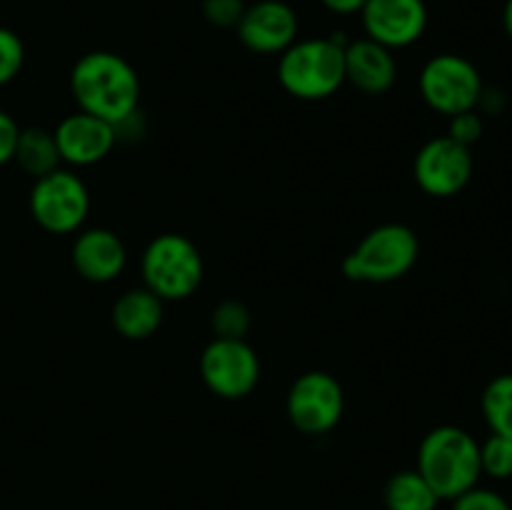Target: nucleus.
<instances>
[{
  "label": "nucleus",
  "instance_id": "5",
  "mask_svg": "<svg viewBox=\"0 0 512 510\" xmlns=\"http://www.w3.org/2000/svg\"><path fill=\"white\" fill-rule=\"evenodd\" d=\"M145 288L160 300L190 298L203 283V255L185 235L163 233L150 240L143 253Z\"/></svg>",
  "mask_w": 512,
  "mask_h": 510
},
{
  "label": "nucleus",
  "instance_id": "26",
  "mask_svg": "<svg viewBox=\"0 0 512 510\" xmlns=\"http://www.w3.org/2000/svg\"><path fill=\"white\" fill-rule=\"evenodd\" d=\"M20 125L15 118L5 110H0V165L10 163L15 158V148H18Z\"/></svg>",
  "mask_w": 512,
  "mask_h": 510
},
{
  "label": "nucleus",
  "instance_id": "11",
  "mask_svg": "<svg viewBox=\"0 0 512 510\" xmlns=\"http://www.w3.org/2000/svg\"><path fill=\"white\" fill-rule=\"evenodd\" d=\"M365 38L385 48H408L428 28V8L423 0H365Z\"/></svg>",
  "mask_w": 512,
  "mask_h": 510
},
{
  "label": "nucleus",
  "instance_id": "23",
  "mask_svg": "<svg viewBox=\"0 0 512 510\" xmlns=\"http://www.w3.org/2000/svg\"><path fill=\"white\" fill-rule=\"evenodd\" d=\"M450 503H453L450 510H512L510 500L503 493L493 488H480V485L465 490L463 495H458Z\"/></svg>",
  "mask_w": 512,
  "mask_h": 510
},
{
  "label": "nucleus",
  "instance_id": "19",
  "mask_svg": "<svg viewBox=\"0 0 512 510\" xmlns=\"http://www.w3.org/2000/svg\"><path fill=\"white\" fill-rule=\"evenodd\" d=\"M480 408L490 433L512 438V373L498 375L485 385Z\"/></svg>",
  "mask_w": 512,
  "mask_h": 510
},
{
  "label": "nucleus",
  "instance_id": "4",
  "mask_svg": "<svg viewBox=\"0 0 512 510\" xmlns=\"http://www.w3.org/2000/svg\"><path fill=\"white\" fill-rule=\"evenodd\" d=\"M418 235L400 223L370 230L343 260V275L355 283H393L418 263Z\"/></svg>",
  "mask_w": 512,
  "mask_h": 510
},
{
  "label": "nucleus",
  "instance_id": "2",
  "mask_svg": "<svg viewBox=\"0 0 512 510\" xmlns=\"http://www.w3.org/2000/svg\"><path fill=\"white\" fill-rule=\"evenodd\" d=\"M418 470L440 500H455L475 488L483 475L480 443L458 425H440L418 448Z\"/></svg>",
  "mask_w": 512,
  "mask_h": 510
},
{
  "label": "nucleus",
  "instance_id": "14",
  "mask_svg": "<svg viewBox=\"0 0 512 510\" xmlns=\"http://www.w3.org/2000/svg\"><path fill=\"white\" fill-rule=\"evenodd\" d=\"M73 265L80 278L90 283H110L118 278L125 268V245L113 230L90 228L75 238L73 243Z\"/></svg>",
  "mask_w": 512,
  "mask_h": 510
},
{
  "label": "nucleus",
  "instance_id": "21",
  "mask_svg": "<svg viewBox=\"0 0 512 510\" xmlns=\"http://www.w3.org/2000/svg\"><path fill=\"white\" fill-rule=\"evenodd\" d=\"M210 323H213L215 338L245 340V333L250 330V310L240 300H223L213 310Z\"/></svg>",
  "mask_w": 512,
  "mask_h": 510
},
{
  "label": "nucleus",
  "instance_id": "27",
  "mask_svg": "<svg viewBox=\"0 0 512 510\" xmlns=\"http://www.w3.org/2000/svg\"><path fill=\"white\" fill-rule=\"evenodd\" d=\"M323 5L330 10V13L350 15V13H360L365 0H323Z\"/></svg>",
  "mask_w": 512,
  "mask_h": 510
},
{
  "label": "nucleus",
  "instance_id": "8",
  "mask_svg": "<svg viewBox=\"0 0 512 510\" xmlns=\"http://www.w3.org/2000/svg\"><path fill=\"white\" fill-rule=\"evenodd\" d=\"M285 410H288L290 423L300 433H330L340 423V418H343V388L335 380V375L323 373V370H310V373H303L290 385Z\"/></svg>",
  "mask_w": 512,
  "mask_h": 510
},
{
  "label": "nucleus",
  "instance_id": "25",
  "mask_svg": "<svg viewBox=\"0 0 512 510\" xmlns=\"http://www.w3.org/2000/svg\"><path fill=\"white\" fill-rule=\"evenodd\" d=\"M243 0H203V15L218 28H233L243 18Z\"/></svg>",
  "mask_w": 512,
  "mask_h": 510
},
{
  "label": "nucleus",
  "instance_id": "9",
  "mask_svg": "<svg viewBox=\"0 0 512 510\" xmlns=\"http://www.w3.org/2000/svg\"><path fill=\"white\" fill-rule=\"evenodd\" d=\"M200 375L210 393L225 400L245 398L260 380V360L245 340L215 338L200 355Z\"/></svg>",
  "mask_w": 512,
  "mask_h": 510
},
{
  "label": "nucleus",
  "instance_id": "13",
  "mask_svg": "<svg viewBox=\"0 0 512 510\" xmlns=\"http://www.w3.org/2000/svg\"><path fill=\"white\" fill-rule=\"evenodd\" d=\"M53 135L60 160L75 165V168H85V165L100 163L113 150L115 140H118V128L78 110L60 120Z\"/></svg>",
  "mask_w": 512,
  "mask_h": 510
},
{
  "label": "nucleus",
  "instance_id": "28",
  "mask_svg": "<svg viewBox=\"0 0 512 510\" xmlns=\"http://www.w3.org/2000/svg\"><path fill=\"white\" fill-rule=\"evenodd\" d=\"M503 28L508 33V38L512 40V0H505V8H503Z\"/></svg>",
  "mask_w": 512,
  "mask_h": 510
},
{
  "label": "nucleus",
  "instance_id": "18",
  "mask_svg": "<svg viewBox=\"0 0 512 510\" xmlns=\"http://www.w3.org/2000/svg\"><path fill=\"white\" fill-rule=\"evenodd\" d=\"M383 503L388 510H435L440 498L418 470H400L385 483Z\"/></svg>",
  "mask_w": 512,
  "mask_h": 510
},
{
  "label": "nucleus",
  "instance_id": "7",
  "mask_svg": "<svg viewBox=\"0 0 512 510\" xmlns=\"http://www.w3.org/2000/svg\"><path fill=\"white\" fill-rule=\"evenodd\" d=\"M90 195L83 180L70 170H53L35 180L30 190V213L35 223L55 235L75 233L85 223Z\"/></svg>",
  "mask_w": 512,
  "mask_h": 510
},
{
  "label": "nucleus",
  "instance_id": "1",
  "mask_svg": "<svg viewBox=\"0 0 512 510\" xmlns=\"http://www.w3.org/2000/svg\"><path fill=\"white\" fill-rule=\"evenodd\" d=\"M70 90L83 113L115 128L135 118L140 103V78L135 68L108 50H93L75 63Z\"/></svg>",
  "mask_w": 512,
  "mask_h": 510
},
{
  "label": "nucleus",
  "instance_id": "20",
  "mask_svg": "<svg viewBox=\"0 0 512 510\" xmlns=\"http://www.w3.org/2000/svg\"><path fill=\"white\" fill-rule=\"evenodd\" d=\"M480 468L493 480H512V438L490 433V438L480 443Z\"/></svg>",
  "mask_w": 512,
  "mask_h": 510
},
{
  "label": "nucleus",
  "instance_id": "16",
  "mask_svg": "<svg viewBox=\"0 0 512 510\" xmlns=\"http://www.w3.org/2000/svg\"><path fill=\"white\" fill-rule=\"evenodd\" d=\"M163 323V300L148 288L125 290L113 305V325L123 338L145 340Z\"/></svg>",
  "mask_w": 512,
  "mask_h": 510
},
{
  "label": "nucleus",
  "instance_id": "3",
  "mask_svg": "<svg viewBox=\"0 0 512 510\" xmlns=\"http://www.w3.org/2000/svg\"><path fill=\"white\" fill-rule=\"evenodd\" d=\"M345 45L338 38L295 40L280 53L278 78L300 100H323L345 83Z\"/></svg>",
  "mask_w": 512,
  "mask_h": 510
},
{
  "label": "nucleus",
  "instance_id": "17",
  "mask_svg": "<svg viewBox=\"0 0 512 510\" xmlns=\"http://www.w3.org/2000/svg\"><path fill=\"white\" fill-rule=\"evenodd\" d=\"M15 163L20 170L33 175L35 180L60 168V153L55 145V135L45 128H20L18 148H15Z\"/></svg>",
  "mask_w": 512,
  "mask_h": 510
},
{
  "label": "nucleus",
  "instance_id": "15",
  "mask_svg": "<svg viewBox=\"0 0 512 510\" xmlns=\"http://www.w3.org/2000/svg\"><path fill=\"white\" fill-rule=\"evenodd\" d=\"M398 63L393 50L370 38L350 40L345 45V80L365 95H380L393 88Z\"/></svg>",
  "mask_w": 512,
  "mask_h": 510
},
{
  "label": "nucleus",
  "instance_id": "22",
  "mask_svg": "<svg viewBox=\"0 0 512 510\" xmlns=\"http://www.w3.org/2000/svg\"><path fill=\"white\" fill-rule=\"evenodd\" d=\"M25 63V48L20 35L10 28H0V88L20 73Z\"/></svg>",
  "mask_w": 512,
  "mask_h": 510
},
{
  "label": "nucleus",
  "instance_id": "6",
  "mask_svg": "<svg viewBox=\"0 0 512 510\" xmlns=\"http://www.w3.org/2000/svg\"><path fill=\"white\" fill-rule=\"evenodd\" d=\"M483 88L480 70L463 55L440 53L420 70V95L435 113L448 118L465 110H478Z\"/></svg>",
  "mask_w": 512,
  "mask_h": 510
},
{
  "label": "nucleus",
  "instance_id": "12",
  "mask_svg": "<svg viewBox=\"0 0 512 510\" xmlns=\"http://www.w3.org/2000/svg\"><path fill=\"white\" fill-rule=\"evenodd\" d=\"M238 38L253 53H285L298 38V15L283 0H258L245 5L238 20Z\"/></svg>",
  "mask_w": 512,
  "mask_h": 510
},
{
  "label": "nucleus",
  "instance_id": "10",
  "mask_svg": "<svg viewBox=\"0 0 512 510\" xmlns=\"http://www.w3.org/2000/svg\"><path fill=\"white\" fill-rule=\"evenodd\" d=\"M473 178L470 148L455 143L450 135L428 140L415 155V180L420 190L433 198L458 195Z\"/></svg>",
  "mask_w": 512,
  "mask_h": 510
},
{
  "label": "nucleus",
  "instance_id": "24",
  "mask_svg": "<svg viewBox=\"0 0 512 510\" xmlns=\"http://www.w3.org/2000/svg\"><path fill=\"white\" fill-rule=\"evenodd\" d=\"M483 130H485L483 113H480V110H465V113H458L450 118L448 135L455 140V143L470 148V145L478 143V140L483 138Z\"/></svg>",
  "mask_w": 512,
  "mask_h": 510
}]
</instances>
